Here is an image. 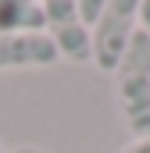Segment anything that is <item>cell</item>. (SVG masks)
<instances>
[{
    "mask_svg": "<svg viewBox=\"0 0 150 153\" xmlns=\"http://www.w3.org/2000/svg\"><path fill=\"white\" fill-rule=\"evenodd\" d=\"M0 153H7V150H4V146H0Z\"/></svg>",
    "mask_w": 150,
    "mask_h": 153,
    "instance_id": "cell-10",
    "label": "cell"
},
{
    "mask_svg": "<svg viewBox=\"0 0 150 153\" xmlns=\"http://www.w3.org/2000/svg\"><path fill=\"white\" fill-rule=\"evenodd\" d=\"M118 153H150V139H132L129 146H122Z\"/></svg>",
    "mask_w": 150,
    "mask_h": 153,
    "instance_id": "cell-7",
    "label": "cell"
},
{
    "mask_svg": "<svg viewBox=\"0 0 150 153\" xmlns=\"http://www.w3.org/2000/svg\"><path fill=\"white\" fill-rule=\"evenodd\" d=\"M140 29L150 36V0H140Z\"/></svg>",
    "mask_w": 150,
    "mask_h": 153,
    "instance_id": "cell-8",
    "label": "cell"
},
{
    "mask_svg": "<svg viewBox=\"0 0 150 153\" xmlns=\"http://www.w3.org/2000/svg\"><path fill=\"white\" fill-rule=\"evenodd\" d=\"M114 93L132 139H150V36L140 29L122 64L114 68Z\"/></svg>",
    "mask_w": 150,
    "mask_h": 153,
    "instance_id": "cell-1",
    "label": "cell"
},
{
    "mask_svg": "<svg viewBox=\"0 0 150 153\" xmlns=\"http://www.w3.org/2000/svg\"><path fill=\"white\" fill-rule=\"evenodd\" d=\"M136 32H140V0H104V14L89 29L93 64L114 75V68L122 64Z\"/></svg>",
    "mask_w": 150,
    "mask_h": 153,
    "instance_id": "cell-2",
    "label": "cell"
},
{
    "mask_svg": "<svg viewBox=\"0 0 150 153\" xmlns=\"http://www.w3.org/2000/svg\"><path fill=\"white\" fill-rule=\"evenodd\" d=\"M57 50L46 32H25V36H0V71L18 68H50L57 64Z\"/></svg>",
    "mask_w": 150,
    "mask_h": 153,
    "instance_id": "cell-4",
    "label": "cell"
},
{
    "mask_svg": "<svg viewBox=\"0 0 150 153\" xmlns=\"http://www.w3.org/2000/svg\"><path fill=\"white\" fill-rule=\"evenodd\" d=\"M43 14H46V36L54 43L57 57L68 61V64H86L93 61V46H89V29L79 22L75 14V0H46L43 4Z\"/></svg>",
    "mask_w": 150,
    "mask_h": 153,
    "instance_id": "cell-3",
    "label": "cell"
},
{
    "mask_svg": "<svg viewBox=\"0 0 150 153\" xmlns=\"http://www.w3.org/2000/svg\"><path fill=\"white\" fill-rule=\"evenodd\" d=\"M75 14H79V22L86 29H93L100 22V14H104V0H75Z\"/></svg>",
    "mask_w": 150,
    "mask_h": 153,
    "instance_id": "cell-6",
    "label": "cell"
},
{
    "mask_svg": "<svg viewBox=\"0 0 150 153\" xmlns=\"http://www.w3.org/2000/svg\"><path fill=\"white\" fill-rule=\"evenodd\" d=\"M43 29H46L43 4L0 0V36H25V32H43Z\"/></svg>",
    "mask_w": 150,
    "mask_h": 153,
    "instance_id": "cell-5",
    "label": "cell"
},
{
    "mask_svg": "<svg viewBox=\"0 0 150 153\" xmlns=\"http://www.w3.org/2000/svg\"><path fill=\"white\" fill-rule=\"evenodd\" d=\"M7 153H46V150H39V146H14V150H7Z\"/></svg>",
    "mask_w": 150,
    "mask_h": 153,
    "instance_id": "cell-9",
    "label": "cell"
}]
</instances>
